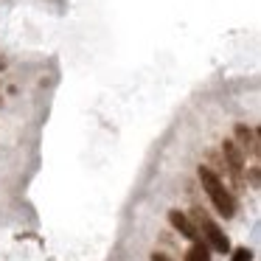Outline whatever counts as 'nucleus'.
Returning <instances> with one entry per match:
<instances>
[{
    "label": "nucleus",
    "mask_w": 261,
    "mask_h": 261,
    "mask_svg": "<svg viewBox=\"0 0 261 261\" xmlns=\"http://www.w3.org/2000/svg\"><path fill=\"white\" fill-rule=\"evenodd\" d=\"M199 186H202V191L208 194V199L214 202V208L219 211L225 219H230L233 214H236V197H233V191L222 182V177L216 174L214 169H208V166H199Z\"/></svg>",
    "instance_id": "f257e3e1"
},
{
    "label": "nucleus",
    "mask_w": 261,
    "mask_h": 261,
    "mask_svg": "<svg viewBox=\"0 0 261 261\" xmlns=\"http://www.w3.org/2000/svg\"><path fill=\"white\" fill-rule=\"evenodd\" d=\"M191 222H194V227H197V233H202V239H208V247L219 250V253H230V239L222 233V227L216 225V222L211 219L199 205H194Z\"/></svg>",
    "instance_id": "f03ea898"
},
{
    "label": "nucleus",
    "mask_w": 261,
    "mask_h": 261,
    "mask_svg": "<svg viewBox=\"0 0 261 261\" xmlns=\"http://www.w3.org/2000/svg\"><path fill=\"white\" fill-rule=\"evenodd\" d=\"M261 132L258 126H247V124H239L236 126V138H233V143L239 146V152L242 154H250V158L258 160L261 158Z\"/></svg>",
    "instance_id": "7ed1b4c3"
},
{
    "label": "nucleus",
    "mask_w": 261,
    "mask_h": 261,
    "mask_svg": "<svg viewBox=\"0 0 261 261\" xmlns=\"http://www.w3.org/2000/svg\"><path fill=\"white\" fill-rule=\"evenodd\" d=\"M169 222H171V227H174L177 233H182L186 239H191V242H199V233H197V227H194V222H191V216H186L182 211H169Z\"/></svg>",
    "instance_id": "20e7f679"
},
{
    "label": "nucleus",
    "mask_w": 261,
    "mask_h": 261,
    "mask_svg": "<svg viewBox=\"0 0 261 261\" xmlns=\"http://www.w3.org/2000/svg\"><path fill=\"white\" fill-rule=\"evenodd\" d=\"M186 261H211V250H208V244L194 242L191 247H188V253H186Z\"/></svg>",
    "instance_id": "39448f33"
},
{
    "label": "nucleus",
    "mask_w": 261,
    "mask_h": 261,
    "mask_svg": "<svg viewBox=\"0 0 261 261\" xmlns=\"http://www.w3.org/2000/svg\"><path fill=\"white\" fill-rule=\"evenodd\" d=\"M233 261H253V253H250V247L233 250Z\"/></svg>",
    "instance_id": "423d86ee"
},
{
    "label": "nucleus",
    "mask_w": 261,
    "mask_h": 261,
    "mask_svg": "<svg viewBox=\"0 0 261 261\" xmlns=\"http://www.w3.org/2000/svg\"><path fill=\"white\" fill-rule=\"evenodd\" d=\"M258 180H261V169L253 166V169H250V182H253V188H258Z\"/></svg>",
    "instance_id": "0eeeda50"
},
{
    "label": "nucleus",
    "mask_w": 261,
    "mask_h": 261,
    "mask_svg": "<svg viewBox=\"0 0 261 261\" xmlns=\"http://www.w3.org/2000/svg\"><path fill=\"white\" fill-rule=\"evenodd\" d=\"M152 261H174V258H169L166 253H152Z\"/></svg>",
    "instance_id": "6e6552de"
},
{
    "label": "nucleus",
    "mask_w": 261,
    "mask_h": 261,
    "mask_svg": "<svg viewBox=\"0 0 261 261\" xmlns=\"http://www.w3.org/2000/svg\"><path fill=\"white\" fill-rule=\"evenodd\" d=\"M3 68H6V62H3V59H0V70H3Z\"/></svg>",
    "instance_id": "1a4fd4ad"
}]
</instances>
